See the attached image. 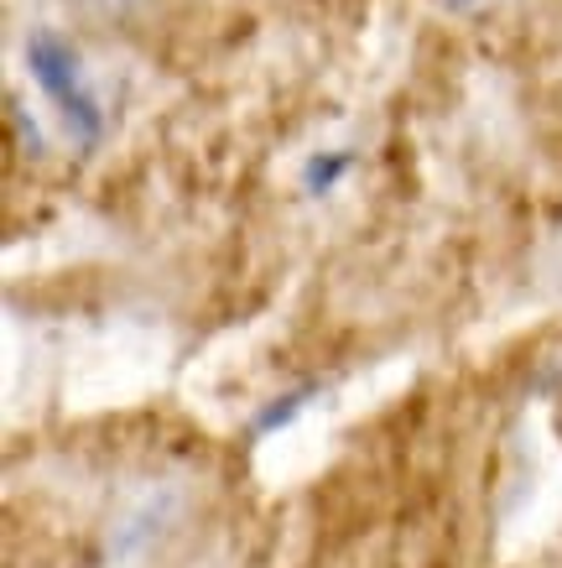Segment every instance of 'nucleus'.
Listing matches in <instances>:
<instances>
[{"instance_id": "nucleus-1", "label": "nucleus", "mask_w": 562, "mask_h": 568, "mask_svg": "<svg viewBox=\"0 0 562 568\" xmlns=\"http://www.w3.org/2000/svg\"><path fill=\"white\" fill-rule=\"evenodd\" d=\"M21 58H27V73L37 79V89L52 100L63 131H69L84 152H94L104 136V110H100V100H94V89H89L73 42L48 32V27H37V32H27V42H21Z\"/></svg>"}, {"instance_id": "nucleus-2", "label": "nucleus", "mask_w": 562, "mask_h": 568, "mask_svg": "<svg viewBox=\"0 0 562 568\" xmlns=\"http://www.w3.org/2000/svg\"><path fill=\"white\" fill-rule=\"evenodd\" d=\"M172 517H177V496L172 490H152V496H141L125 517L110 527V542H104V552L115 558V564H131V558H141V552L152 548L156 537L172 527Z\"/></svg>"}, {"instance_id": "nucleus-3", "label": "nucleus", "mask_w": 562, "mask_h": 568, "mask_svg": "<svg viewBox=\"0 0 562 568\" xmlns=\"http://www.w3.org/2000/svg\"><path fill=\"white\" fill-rule=\"evenodd\" d=\"M355 162L359 156L344 146V152H318V156H307V168H303V189L313 193V199H324V193H334L344 183V178L355 173Z\"/></svg>"}, {"instance_id": "nucleus-4", "label": "nucleus", "mask_w": 562, "mask_h": 568, "mask_svg": "<svg viewBox=\"0 0 562 568\" xmlns=\"http://www.w3.org/2000/svg\"><path fill=\"white\" fill-rule=\"evenodd\" d=\"M313 396H318V386H292V392H282L276 402H266V407L251 417V433H256V438H272V433L292 428V417L303 413Z\"/></svg>"}, {"instance_id": "nucleus-5", "label": "nucleus", "mask_w": 562, "mask_h": 568, "mask_svg": "<svg viewBox=\"0 0 562 568\" xmlns=\"http://www.w3.org/2000/svg\"><path fill=\"white\" fill-rule=\"evenodd\" d=\"M6 110H11V125H17L21 146H27V152H32V156H42V131H37V121H32V115H27V110H21V100H11V104H6Z\"/></svg>"}, {"instance_id": "nucleus-6", "label": "nucleus", "mask_w": 562, "mask_h": 568, "mask_svg": "<svg viewBox=\"0 0 562 568\" xmlns=\"http://www.w3.org/2000/svg\"><path fill=\"white\" fill-rule=\"evenodd\" d=\"M448 6H453V11H469V6H479V0H448Z\"/></svg>"}]
</instances>
